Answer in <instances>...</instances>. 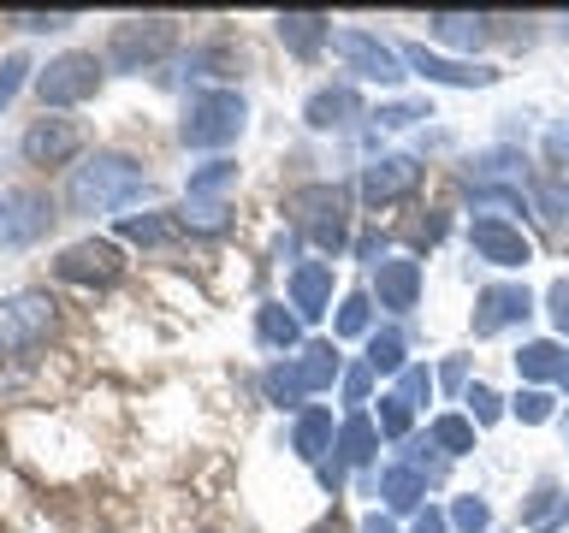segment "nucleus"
<instances>
[{
    "label": "nucleus",
    "mask_w": 569,
    "mask_h": 533,
    "mask_svg": "<svg viewBox=\"0 0 569 533\" xmlns=\"http://www.w3.org/2000/svg\"><path fill=\"white\" fill-rule=\"evenodd\" d=\"M142 195V167L131 154H89L78 172H71V184H66V208L71 213H113L124 202H137Z\"/></svg>",
    "instance_id": "1"
},
{
    "label": "nucleus",
    "mask_w": 569,
    "mask_h": 533,
    "mask_svg": "<svg viewBox=\"0 0 569 533\" xmlns=\"http://www.w3.org/2000/svg\"><path fill=\"white\" fill-rule=\"evenodd\" d=\"M243 119H249V107L238 89H208V95H196L184 107L178 137H184V149H226V142H238Z\"/></svg>",
    "instance_id": "2"
},
{
    "label": "nucleus",
    "mask_w": 569,
    "mask_h": 533,
    "mask_svg": "<svg viewBox=\"0 0 569 533\" xmlns=\"http://www.w3.org/2000/svg\"><path fill=\"white\" fill-rule=\"evenodd\" d=\"M345 190L338 184H302L291 190V225H297V238H315L320 249H345L350 238V213H345Z\"/></svg>",
    "instance_id": "3"
},
{
    "label": "nucleus",
    "mask_w": 569,
    "mask_h": 533,
    "mask_svg": "<svg viewBox=\"0 0 569 533\" xmlns=\"http://www.w3.org/2000/svg\"><path fill=\"white\" fill-rule=\"evenodd\" d=\"M178 42V18H124L107 36V66L113 71H149L154 60H167Z\"/></svg>",
    "instance_id": "4"
},
{
    "label": "nucleus",
    "mask_w": 569,
    "mask_h": 533,
    "mask_svg": "<svg viewBox=\"0 0 569 533\" xmlns=\"http://www.w3.org/2000/svg\"><path fill=\"white\" fill-rule=\"evenodd\" d=\"M101 89V60L83 48L60 53V60H48L42 71H36V95H42V107H78Z\"/></svg>",
    "instance_id": "5"
},
{
    "label": "nucleus",
    "mask_w": 569,
    "mask_h": 533,
    "mask_svg": "<svg viewBox=\"0 0 569 533\" xmlns=\"http://www.w3.org/2000/svg\"><path fill=\"white\" fill-rule=\"evenodd\" d=\"M332 53L345 60L356 78H368V83H398L409 78L403 71V53L380 42V36H368V30H332Z\"/></svg>",
    "instance_id": "6"
},
{
    "label": "nucleus",
    "mask_w": 569,
    "mask_h": 533,
    "mask_svg": "<svg viewBox=\"0 0 569 533\" xmlns=\"http://www.w3.org/2000/svg\"><path fill=\"white\" fill-rule=\"evenodd\" d=\"M53 332V296L48 291H18L0 302V350H36Z\"/></svg>",
    "instance_id": "7"
},
{
    "label": "nucleus",
    "mask_w": 569,
    "mask_h": 533,
    "mask_svg": "<svg viewBox=\"0 0 569 533\" xmlns=\"http://www.w3.org/2000/svg\"><path fill=\"white\" fill-rule=\"evenodd\" d=\"M53 273L71 279V284H119L124 273V255H119V243H107V238H83V243H71L60 249V261H53Z\"/></svg>",
    "instance_id": "8"
},
{
    "label": "nucleus",
    "mask_w": 569,
    "mask_h": 533,
    "mask_svg": "<svg viewBox=\"0 0 569 533\" xmlns=\"http://www.w3.org/2000/svg\"><path fill=\"white\" fill-rule=\"evenodd\" d=\"M53 202L42 190H7L0 195V249H24L48 231Z\"/></svg>",
    "instance_id": "9"
},
{
    "label": "nucleus",
    "mask_w": 569,
    "mask_h": 533,
    "mask_svg": "<svg viewBox=\"0 0 569 533\" xmlns=\"http://www.w3.org/2000/svg\"><path fill=\"white\" fill-rule=\"evenodd\" d=\"M18 149H24L30 167H66V160L83 149V131H78V119L42 113V119H36L30 131H24V142H18Z\"/></svg>",
    "instance_id": "10"
},
{
    "label": "nucleus",
    "mask_w": 569,
    "mask_h": 533,
    "mask_svg": "<svg viewBox=\"0 0 569 533\" xmlns=\"http://www.w3.org/2000/svg\"><path fill=\"white\" fill-rule=\"evenodd\" d=\"M416 184H421V160L416 154H380L362 172V202L391 208V202H403V195H416Z\"/></svg>",
    "instance_id": "11"
},
{
    "label": "nucleus",
    "mask_w": 569,
    "mask_h": 533,
    "mask_svg": "<svg viewBox=\"0 0 569 533\" xmlns=\"http://www.w3.org/2000/svg\"><path fill=\"white\" fill-rule=\"evenodd\" d=\"M403 53V66L416 71V78H427V83H445V89H487V83H498V71L492 66H462V60H445V53H427L421 42H409V48H398Z\"/></svg>",
    "instance_id": "12"
},
{
    "label": "nucleus",
    "mask_w": 569,
    "mask_h": 533,
    "mask_svg": "<svg viewBox=\"0 0 569 533\" xmlns=\"http://www.w3.org/2000/svg\"><path fill=\"white\" fill-rule=\"evenodd\" d=\"M469 249L480 261H492V266H528L533 261V243L522 238V225H510V220H475L469 225Z\"/></svg>",
    "instance_id": "13"
},
{
    "label": "nucleus",
    "mask_w": 569,
    "mask_h": 533,
    "mask_svg": "<svg viewBox=\"0 0 569 533\" xmlns=\"http://www.w3.org/2000/svg\"><path fill=\"white\" fill-rule=\"evenodd\" d=\"M533 314V291L528 284H487V291L475 296V338H492L516 326V320Z\"/></svg>",
    "instance_id": "14"
},
{
    "label": "nucleus",
    "mask_w": 569,
    "mask_h": 533,
    "mask_svg": "<svg viewBox=\"0 0 569 533\" xmlns=\"http://www.w3.org/2000/svg\"><path fill=\"white\" fill-rule=\"evenodd\" d=\"M373 291H380V309L409 314V309H416V296H421V261L386 255L380 266H373Z\"/></svg>",
    "instance_id": "15"
},
{
    "label": "nucleus",
    "mask_w": 569,
    "mask_h": 533,
    "mask_svg": "<svg viewBox=\"0 0 569 533\" xmlns=\"http://www.w3.org/2000/svg\"><path fill=\"white\" fill-rule=\"evenodd\" d=\"M327 309H332V266L327 261L291 266V314L297 320H320Z\"/></svg>",
    "instance_id": "16"
},
{
    "label": "nucleus",
    "mask_w": 569,
    "mask_h": 533,
    "mask_svg": "<svg viewBox=\"0 0 569 533\" xmlns=\"http://www.w3.org/2000/svg\"><path fill=\"white\" fill-rule=\"evenodd\" d=\"M356 113H362V95H356L350 83H327L302 101V124H309V131H338V124H350Z\"/></svg>",
    "instance_id": "17"
},
{
    "label": "nucleus",
    "mask_w": 569,
    "mask_h": 533,
    "mask_svg": "<svg viewBox=\"0 0 569 533\" xmlns=\"http://www.w3.org/2000/svg\"><path fill=\"white\" fill-rule=\"evenodd\" d=\"M291 373H297L302 398H315V391H332L338 380H345V355H338L332 344H302L291 355Z\"/></svg>",
    "instance_id": "18"
},
{
    "label": "nucleus",
    "mask_w": 569,
    "mask_h": 533,
    "mask_svg": "<svg viewBox=\"0 0 569 533\" xmlns=\"http://www.w3.org/2000/svg\"><path fill=\"white\" fill-rule=\"evenodd\" d=\"M338 462L345 469H362V462H373V451H380V421L368 415V409H350L345 421H338Z\"/></svg>",
    "instance_id": "19"
},
{
    "label": "nucleus",
    "mask_w": 569,
    "mask_h": 533,
    "mask_svg": "<svg viewBox=\"0 0 569 533\" xmlns=\"http://www.w3.org/2000/svg\"><path fill=\"white\" fill-rule=\"evenodd\" d=\"M279 42L297 60H315L320 42H332V18L327 12H279Z\"/></svg>",
    "instance_id": "20"
},
{
    "label": "nucleus",
    "mask_w": 569,
    "mask_h": 533,
    "mask_svg": "<svg viewBox=\"0 0 569 533\" xmlns=\"http://www.w3.org/2000/svg\"><path fill=\"white\" fill-rule=\"evenodd\" d=\"M563 522H569V492L558 486V480H540L533 497L522 504V527L528 533H558Z\"/></svg>",
    "instance_id": "21"
},
{
    "label": "nucleus",
    "mask_w": 569,
    "mask_h": 533,
    "mask_svg": "<svg viewBox=\"0 0 569 533\" xmlns=\"http://www.w3.org/2000/svg\"><path fill=\"white\" fill-rule=\"evenodd\" d=\"M332 444H338V433H332V415H327V409H302V415H297V433H291V451L320 469Z\"/></svg>",
    "instance_id": "22"
},
{
    "label": "nucleus",
    "mask_w": 569,
    "mask_h": 533,
    "mask_svg": "<svg viewBox=\"0 0 569 533\" xmlns=\"http://www.w3.org/2000/svg\"><path fill=\"white\" fill-rule=\"evenodd\" d=\"M516 373L533 385H546V380H569V355L551 344V338H533V344L516 350Z\"/></svg>",
    "instance_id": "23"
},
{
    "label": "nucleus",
    "mask_w": 569,
    "mask_h": 533,
    "mask_svg": "<svg viewBox=\"0 0 569 533\" xmlns=\"http://www.w3.org/2000/svg\"><path fill=\"white\" fill-rule=\"evenodd\" d=\"M256 338L267 350H302V320L284 302H261L256 309Z\"/></svg>",
    "instance_id": "24"
},
{
    "label": "nucleus",
    "mask_w": 569,
    "mask_h": 533,
    "mask_svg": "<svg viewBox=\"0 0 569 533\" xmlns=\"http://www.w3.org/2000/svg\"><path fill=\"white\" fill-rule=\"evenodd\" d=\"M427 486H433V480L416 474L409 462H398V469H386V474H380V497H386V510H421Z\"/></svg>",
    "instance_id": "25"
},
{
    "label": "nucleus",
    "mask_w": 569,
    "mask_h": 533,
    "mask_svg": "<svg viewBox=\"0 0 569 533\" xmlns=\"http://www.w3.org/2000/svg\"><path fill=\"white\" fill-rule=\"evenodd\" d=\"M427 30H433L439 42H451V48H480L487 42V18L480 12H433Z\"/></svg>",
    "instance_id": "26"
},
{
    "label": "nucleus",
    "mask_w": 569,
    "mask_h": 533,
    "mask_svg": "<svg viewBox=\"0 0 569 533\" xmlns=\"http://www.w3.org/2000/svg\"><path fill=\"white\" fill-rule=\"evenodd\" d=\"M533 213L546 220L551 238H569V184H563V178H546V184H533Z\"/></svg>",
    "instance_id": "27"
},
{
    "label": "nucleus",
    "mask_w": 569,
    "mask_h": 533,
    "mask_svg": "<svg viewBox=\"0 0 569 533\" xmlns=\"http://www.w3.org/2000/svg\"><path fill=\"white\" fill-rule=\"evenodd\" d=\"M427 439H433L439 456H469L475 451V421L469 415H439L433 426H427Z\"/></svg>",
    "instance_id": "28"
},
{
    "label": "nucleus",
    "mask_w": 569,
    "mask_h": 533,
    "mask_svg": "<svg viewBox=\"0 0 569 533\" xmlns=\"http://www.w3.org/2000/svg\"><path fill=\"white\" fill-rule=\"evenodd\" d=\"M231 184H238V167H231V160H202V167L190 172V202H220Z\"/></svg>",
    "instance_id": "29"
},
{
    "label": "nucleus",
    "mask_w": 569,
    "mask_h": 533,
    "mask_svg": "<svg viewBox=\"0 0 569 533\" xmlns=\"http://www.w3.org/2000/svg\"><path fill=\"white\" fill-rule=\"evenodd\" d=\"M368 373H403V332H368Z\"/></svg>",
    "instance_id": "30"
},
{
    "label": "nucleus",
    "mask_w": 569,
    "mask_h": 533,
    "mask_svg": "<svg viewBox=\"0 0 569 533\" xmlns=\"http://www.w3.org/2000/svg\"><path fill=\"white\" fill-rule=\"evenodd\" d=\"M368 326H373V296H368V291H356V296L338 302V320H332L338 338H362Z\"/></svg>",
    "instance_id": "31"
},
{
    "label": "nucleus",
    "mask_w": 569,
    "mask_h": 533,
    "mask_svg": "<svg viewBox=\"0 0 569 533\" xmlns=\"http://www.w3.org/2000/svg\"><path fill=\"white\" fill-rule=\"evenodd\" d=\"M119 238H131V243H172V220H167V213H124Z\"/></svg>",
    "instance_id": "32"
},
{
    "label": "nucleus",
    "mask_w": 569,
    "mask_h": 533,
    "mask_svg": "<svg viewBox=\"0 0 569 533\" xmlns=\"http://www.w3.org/2000/svg\"><path fill=\"white\" fill-rule=\"evenodd\" d=\"M451 527L457 533H487L492 527V504H487V497H457V504H451Z\"/></svg>",
    "instance_id": "33"
},
{
    "label": "nucleus",
    "mask_w": 569,
    "mask_h": 533,
    "mask_svg": "<svg viewBox=\"0 0 569 533\" xmlns=\"http://www.w3.org/2000/svg\"><path fill=\"white\" fill-rule=\"evenodd\" d=\"M462 403H469V421L475 426H492L498 415H505V403H498L492 385H469V398H462Z\"/></svg>",
    "instance_id": "34"
},
{
    "label": "nucleus",
    "mask_w": 569,
    "mask_h": 533,
    "mask_svg": "<svg viewBox=\"0 0 569 533\" xmlns=\"http://www.w3.org/2000/svg\"><path fill=\"white\" fill-rule=\"evenodd\" d=\"M510 409H516V421H522V426H546V421H551V398H546L540 385H528Z\"/></svg>",
    "instance_id": "35"
},
{
    "label": "nucleus",
    "mask_w": 569,
    "mask_h": 533,
    "mask_svg": "<svg viewBox=\"0 0 569 533\" xmlns=\"http://www.w3.org/2000/svg\"><path fill=\"white\" fill-rule=\"evenodd\" d=\"M398 398H403L409 409H421L427 398H433V373H427V368H403V373H398Z\"/></svg>",
    "instance_id": "36"
},
{
    "label": "nucleus",
    "mask_w": 569,
    "mask_h": 533,
    "mask_svg": "<svg viewBox=\"0 0 569 533\" xmlns=\"http://www.w3.org/2000/svg\"><path fill=\"white\" fill-rule=\"evenodd\" d=\"M409 415H416V409H409L398 391H391V398H380V433H386V439H403V433H409Z\"/></svg>",
    "instance_id": "37"
},
{
    "label": "nucleus",
    "mask_w": 569,
    "mask_h": 533,
    "mask_svg": "<svg viewBox=\"0 0 569 533\" xmlns=\"http://www.w3.org/2000/svg\"><path fill=\"white\" fill-rule=\"evenodd\" d=\"M184 225L190 231H226V202H190L184 208Z\"/></svg>",
    "instance_id": "38"
},
{
    "label": "nucleus",
    "mask_w": 569,
    "mask_h": 533,
    "mask_svg": "<svg viewBox=\"0 0 569 533\" xmlns=\"http://www.w3.org/2000/svg\"><path fill=\"white\" fill-rule=\"evenodd\" d=\"M24 71H30V60H24V53H7V60H0V107H7V101L18 95V83H24Z\"/></svg>",
    "instance_id": "39"
},
{
    "label": "nucleus",
    "mask_w": 569,
    "mask_h": 533,
    "mask_svg": "<svg viewBox=\"0 0 569 533\" xmlns=\"http://www.w3.org/2000/svg\"><path fill=\"white\" fill-rule=\"evenodd\" d=\"M373 119L380 124H416V119H433V113H427V101H386Z\"/></svg>",
    "instance_id": "40"
},
{
    "label": "nucleus",
    "mask_w": 569,
    "mask_h": 533,
    "mask_svg": "<svg viewBox=\"0 0 569 533\" xmlns=\"http://www.w3.org/2000/svg\"><path fill=\"white\" fill-rule=\"evenodd\" d=\"M338 385H345V403H350V409H362V403H368V385H373L368 362H362V368H345V380H338Z\"/></svg>",
    "instance_id": "41"
},
{
    "label": "nucleus",
    "mask_w": 569,
    "mask_h": 533,
    "mask_svg": "<svg viewBox=\"0 0 569 533\" xmlns=\"http://www.w3.org/2000/svg\"><path fill=\"white\" fill-rule=\"evenodd\" d=\"M546 309H551V326L569 332V284H551V291H546Z\"/></svg>",
    "instance_id": "42"
},
{
    "label": "nucleus",
    "mask_w": 569,
    "mask_h": 533,
    "mask_svg": "<svg viewBox=\"0 0 569 533\" xmlns=\"http://www.w3.org/2000/svg\"><path fill=\"white\" fill-rule=\"evenodd\" d=\"M71 24V12H18V30H60Z\"/></svg>",
    "instance_id": "43"
},
{
    "label": "nucleus",
    "mask_w": 569,
    "mask_h": 533,
    "mask_svg": "<svg viewBox=\"0 0 569 533\" xmlns=\"http://www.w3.org/2000/svg\"><path fill=\"white\" fill-rule=\"evenodd\" d=\"M409 533H451V515H445V510H421Z\"/></svg>",
    "instance_id": "44"
},
{
    "label": "nucleus",
    "mask_w": 569,
    "mask_h": 533,
    "mask_svg": "<svg viewBox=\"0 0 569 533\" xmlns=\"http://www.w3.org/2000/svg\"><path fill=\"white\" fill-rule=\"evenodd\" d=\"M546 154L558 160V167H569V131H551V137H546Z\"/></svg>",
    "instance_id": "45"
},
{
    "label": "nucleus",
    "mask_w": 569,
    "mask_h": 533,
    "mask_svg": "<svg viewBox=\"0 0 569 533\" xmlns=\"http://www.w3.org/2000/svg\"><path fill=\"white\" fill-rule=\"evenodd\" d=\"M356 533H398V527H391V515L373 510V515H362V527H356Z\"/></svg>",
    "instance_id": "46"
}]
</instances>
